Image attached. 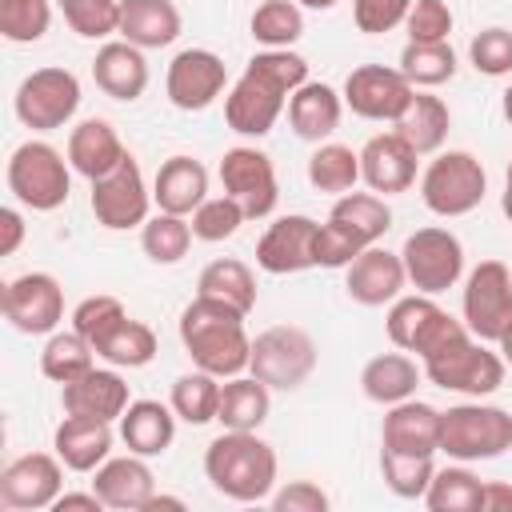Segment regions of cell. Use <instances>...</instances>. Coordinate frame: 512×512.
<instances>
[{
	"label": "cell",
	"mask_w": 512,
	"mask_h": 512,
	"mask_svg": "<svg viewBox=\"0 0 512 512\" xmlns=\"http://www.w3.org/2000/svg\"><path fill=\"white\" fill-rule=\"evenodd\" d=\"M308 80V60L292 48H264L256 52L240 80L224 96V120L240 136H268L280 112L288 108V96Z\"/></svg>",
	"instance_id": "cell-1"
},
{
	"label": "cell",
	"mask_w": 512,
	"mask_h": 512,
	"mask_svg": "<svg viewBox=\"0 0 512 512\" xmlns=\"http://www.w3.org/2000/svg\"><path fill=\"white\" fill-rule=\"evenodd\" d=\"M180 344L196 368H204L220 380L248 372L252 336L244 332V312H236L212 296L188 300V308L180 312Z\"/></svg>",
	"instance_id": "cell-2"
},
{
	"label": "cell",
	"mask_w": 512,
	"mask_h": 512,
	"mask_svg": "<svg viewBox=\"0 0 512 512\" xmlns=\"http://www.w3.org/2000/svg\"><path fill=\"white\" fill-rule=\"evenodd\" d=\"M276 448L260 440L256 432H236L224 428L208 448H204V476L208 484L236 500V504H260L276 492Z\"/></svg>",
	"instance_id": "cell-3"
},
{
	"label": "cell",
	"mask_w": 512,
	"mask_h": 512,
	"mask_svg": "<svg viewBox=\"0 0 512 512\" xmlns=\"http://www.w3.org/2000/svg\"><path fill=\"white\" fill-rule=\"evenodd\" d=\"M384 328H388V340L404 352H412L420 364L428 360H440L448 356L452 348H460L464 340H472L468 324L448 316L432 296L416 292V296H396L388 304V316H384Z\"/></svg>",
	"instance_id": "cell-4"
},
{
	"label": "cell",
	"mask_w": 512,
	"mask_h": 512,
	"mask_svg": "<svg viewBox=\"0 0 512 512\" xmlns=\"http://www.w3.org/2000/svg\"><path fill=\"white\" fill-rule=\"evenodd\" d=\"M8 192L32 212H56L68 204L72 192V164L68 152L52 148L48 140H24L8 156Z\"/></svg>",
	"instance_id": "cell-5"
},
{
	"label": "cell",
	"mask_w": 512,
	"mask_h": 512,
	"mask_svg": "<svg viewBox=\"0 0 512 512\" xmlns=\"http://www.w3.org/2000/svg\"><path fill=\"white\" fill-rule=\"evenodd\" d=\"M512 448V412L480 400L452 404L440 424V452H448L460 464L496 460Z\"/></svg>",
	"instance_id": "cell-6"
},
{
	"label": "cell",
	"mask_w": 512,
	"mask_h": 512,
	"mask_svg": "<svg viewBox=\"0 0 512 512\" xmlns=\"http://www.w3.org/2000/svg\"><path fill=\"white\" fill-rule=\"evenodd\" d=\"M484 192H488V172L464 148L436 152L428 160V168L420 172V200H424L428 212H436L444 220L468 216L472 208H480Z\"/></svg>",
	"instance_id": "cell-7"
},
{
	"label": "cell",
	"mask_w": 512,
	"mask_h": 512,
	"mask_svg": "<svg viewBox=\"0 0 512 512\" xmlns=\"http://www.w3.org/2000/svg\"><path fill=\"white\" fill-rule=\"evenodd\" d=\"M248 372L272 392H296L316 372V340L296 324H272L252 340Z\"/></svg>",
	"instance_id": "cell-8"
},
{
	"label": "cell",
	"mask_w": 512,
	"mask_h": 512,
	"mask_svg": "<svg viewBox=\"0 0 512 512\" xmlns=\"http://www.w3.org/2000/svg\"><path fill=\"white\" fill-rule=\"evenodd\" d=\"M12 108H16L20 124L32 128V132L64 128L80 108V80H76V72L60 68V64L36 68L20 80V88L12 96Z\"/></svg>",
	"instance_id": "cell-9"
},
{
	"label": "cell",
	"mask_w": 512,
	"mask_h": 512,
	"mask_svg": "<svg viewBox=\"0 0 512 512\" xmlns=\"http://www.w3.org/2000/svg\"><path fill=\"white\" fill-rule=\"evenodd\" d=\"M400 260H404V272H408V284L424 296H436V292H448L456 288V280L464 276V244L456 232L432 224V228H416L404 248H400Z\"/></svg>",
	"instance_id": "cell-10"
},
{
	"label": "cell",
	"mask_w": 512,
	"mask_h": 512,
	"mask_svg": "<svg viewBox=\"0 0 512 512\" xmlns=\"http://www.w3.org/2000/svg\"><path fill=\"white\" fill-rule=\"evenodd\" d=\"M460 312L476 340L496 344L512 324V268L504 260H480L464 280Z\"/></svg>",
	"instance_id": "cell-11"
},
{
	"label": "cell",
	"mask_w": 512,
	"mask_h": 512,
	"mask_svg": "<svg viewBox=\"0 0 512 512\" xmlns=\"http://www.w3.org/2000/svg\"><path fill=\"white\" fill-rule=\"evenodd\" d=\"M152 208V192L144 184V172L136 164V156L128 152L108 176L92 180V216L96 224H104L108 232H128V228H144Z\"/></svg>",
	"instance_id": "cell-12"
},
{
	"label": "cell",
	"mask_w": 512,
	"mask_h": 512,
	"mask_svg": "<svg viewBox=\"0 0 512 512\" xmlns=\"http://www.w3.org/2000/svg\"><path fill=\"white\" fill-rule=\"evenodd\" d=\"M504 372H508L504 356L492 352V348H488L484 340H476V336L464 340L460 348H452L448 356L424 364V376H428L436 388L460 392V396H472V400L492 396V392L504 384Z\"/></svg>",
	"instance_id": "cell-13"
},
{
	"label": "cell",
	"mask_w": 512,
	"mask_h": 512,
	"mask_svg": "<svg viewBox=\"0 0 512 512\" xmlns=\"http://www.w3.org/2000/svg\"><path fill=\"white\" fill-rule=\"evenodd\" d=\"M340 96H344V108H352L360 120H380V124L388 120V124H396L408 112L416 88H412V80L400 68L360 64V68L348 72Z\"/></svg>",
	"instance_id": "cell-14"
},
{
	"label": "cell",
	"mask_w": 512,
	"mask_h": 512,
	"mask_svg": "<svg viewBox=\"0 0 512 512\" xmlns=\"http://www.w3.org/2000/svg\"><path fill=\"white\" fill-rule=\"evenodd\" d=\"M220 184L224 192L244 208L248 220H264L272 216L276 200H280V184H276V168L272 160L252 148V144H236L220 156Z\"/></svg>",
	"instance_id": "cell-15"
},
{
	"label": "cell",
	"mask_w": 512,
	"mask_h": 512,
	"mask_svg": "<svg viewBox=\"0 0 512 512\" xmlns=\"http://www.w3.org/2000/svg\"><path fill=\"white\" fill-rule=\"evenodd\" d=\"M4 320L24 336H52L64 320V288L52 272H24L4 284Z\"/></svg>",
	"instance_id": "cell-16"
},
{
	"label": "cell",
	"mask_w": 512,
	"mask_h": 512,
	"mask_svg": "<svg viewBox=\"0 0 512 512\" xmlns=\"http://www.w3.org/2000/svg\"><path fill=\"white\" fill-rule=\"evenodd\" d=\"M64 492V460L56 452H24L0 472V504L16 512L52 508Z\"/></svg>",
	"instance_id": "cell-17"
},
{
	"label": "cell",
	"mask_w": 512,
	"mask_h": 512,
	"mask_svg": "<svg viewBox=\"0 0 512 512\" xmlns=\"http://www.w3.org/2000/svg\"><path fill=\"white\" fill-rule=\"evenodd\" d=\"M228 84V68L212 48H184L172 56L164 92L180 112H204Z\"/></svg>",
	"instance_id": "cell-18"
},
{
	"label": "cell",
	"mask_w": 512,
	"mask_h": 512,
	"mask_svg": "<svg viewBox=\"0 0 512 512\" xmlns=\"http://www.w3.org/2000/svg\"><path fill=\"white\" fill-rule=\"evenodd\" d=\"M316 232L320 224L312 216H276L264 236L256 240V264L272 276H292L304 268H316Z\"/></svg>",
	"instance_id": "cell-19"
},
{
	"label": "cell",
	"mask_w": 512,
	"mask_h": 512,
	"mask_svg": "<svg viewBox=\"0 0 512 512\" xmlns=\"http://www.w3.org/2000/svg\"><path fill=\"white\" fill-rule=\"evenodd\" d=\"M416 164H420L416 148L396 128L368 136V144L360 148V180L380 196L408 192L416 184Z\"/></svg>",
	"instance_id": "cell-20"
},
{
	"label": "cell",
	"mask_w": 512,
	"mask_h": 512,
	"mask_svg": "<svg viewBox=\"0 0 512 512\" xmlns=\"http://www.w3.org/2000/svg\"><path fill=\"white\" fill-rule=\"evenodd\" d=\"M404 284H408V272H404V260L400 252H388L380 244H368L348 268H344V288L356 304L364 308H384L392 304L396 296H404Z\"/></svg>",
	"instance_id": "cell-21"
},
{
	"label": "cell",
	"mask_w": 512,
	"mask_h": 512,
	"mask_svg": "<svg viewBox=\"0 0 512 512\" xmlns=\"http://www.w3.org/2000/svg\"><path fill=\"white\" fill-rule=\"evenodd\" d=\"M440 424L444 412L408 396L400 404H388L384 424H380V448L404 452V456H436L440 452Z\"/></svg>",
	"instance_id": "cell-22"
},
{
	"label": "cell",
	"mask_w": 512,
	"mask_h": 512,
	"mask_svg": "<svg viewBox=\"0 0 512 512\" xmlns=\"http://www.w3.org/2000/svg\"><path fill=\"white\" fill-rule=\"evenodd\" d=\"M92 488L104 500V508L116 512H144V504L156 492V476L148 468V456H108L96 472H92Z\"/></svg>",
	"instance_id": "cell-23"
},
{
	"label": "cell",
	"mask_w": 512,
	"mask_h": 512,
	"mask_svg": "<svg viewBox=\"0 0 512 512\" xmlns=\"http://www.w3.org/2000/svg\"><path fill=\"white\" fill-rule=\"evenodd\" d=\"M60 404L72 416H92V420H120L128 400V384L116 368H92L72 384H60Z\"/></svg>",
	"instance_id": "cell-24"
},
{
	"label": "cell",
	"mask_w": 512,
	"mask_h": 512,
	"mask_svg": "<svg viewBox=\"0 0 512 512\" xmlns=\"http://www.w3.org/2000/svg\"><path fill=\"white\" fill-rule=\"evenodd\" d=\"M92 80L104 96L112 100H140L144 88H148V60H144V48L128 44V40H108L96 48V60H92Z\"/></svg>",
	"instance_id": "cell-25"
},
{
	"label": "cell",
	"mask_w": 512,
	"mask_h": 512,
	"mask_svg": "<svg viewBox=\"0 0 512 512\" xmlns=\"http://www.w3.org/2000/svg\"><path fill=\"white\" fill-rule=\"evenodd\" d=\"M52 448L68 472H96L112 456V424L64 412V420L52 432Z\"/></svg>",
	"instance_id": "cell-26"
},
{
	"label": "cell",
	"mask_w": 512,
	"mask_h": 512,
	"mask_svg": "<svg viewBox=\"0 0 512 512\" xmlns=\"http://www.w3.org/2000/svg\"><path fill=\"white\" fill-rule=\"evenodd\" d=\"M340 116H344V96L332 88V84H320V80H304L292 96H288V124L300 140L308 144H324L336 128H340Z\"/></svg>",
	"instance_id": "cell-27"
},
{
	"label": "cell",
	"mask_w": 512,
	"mask_h": 512,
	"mask_svg": "<svg viewBox=\"0 0 512 512\" xmlns=\"http://www.w3.org/2000/svg\"><path fill=\"white\" fill-rule=\"evenodd\" d=\"M208 200V168L196 156H168L152 180V204L160 212L192 216Z\"/></svg>",
	"instance_id": "cell-28"
},
{
	"label": "cell",
	"mask_w": 512,
	"mask_h": 512,
	"mask_svg": "<svg viewBox=\"0 0 512 512\" xmlns=\"http://www.w3.org/2000/svg\"><path fill=\"white\" fill-rule=\"evenodd\" d=\"M124 156H128V148L120 144L116 128H112L108 120H100V116H88V120H80V124L68 132V164H72V172H80L84 180L108 176Z\"/></svg>",
	"instance_id": "cell-29"
},
{
	"label": "cell",
	"mask_w": 512,
	"mask_h": 512,
	"mask_svg": "<svg viewBox=\"0 0 512 512\" xmlns=\"http://www.w3.org/2000/svg\"><path fill=\"white\" fill-rule=\"evenodd\" d=\"M176 412L172 404H160V400H132L120 416V440L128 452L136 456H164L176 440Z\"/></svg>",
	"instance_id": "cell-30"
},
{
	"label": "cell",
	"mask_w": 512,
	"mask_h": 512,
	"mask_svg": "<svg viewBox=\"0 0 512 512\" xmlns=\"http://www.w3.org/2000/svg\"><path fill=\"white\" fill-rule=\"evenodd\" d=\"M184 20L172 0H120V36L136 48H168L180 36Z\"/></svg>",
	"instance_id": "cell-31"
},
{
	"label": "cell",
	"mask_w": 512,
	"mask_h": 512,
	"mask_svg": "<svg viewBox=\"0 0 512 512\" xmlns=\"http://www.w3.org/2000/svg\"><path fill=\"white\" fill-rule=\"evenodd\" d=\"M420 376H424V364H416V356H408L400 348V352L372 356L364 364V372H360V388H364L368 400H376V404L388 408V404H400V400L416 396Z\"/></svg>",
	"instance_id": "cell-32"
},
{
	"label": "cell",
	"mask_w": 512,
	"mask_h": 512,
	"mask_svg": "<svg viewBox=\"0 0 512 512\" xmlns=\"http://www.w3.org/2000/svg\"><path fill=\"white\" fill-rule=\"evenodd\" d=\"M328 220L340 228V232H348L356 244H376L388 228H392V208L384 204V196L380 192H344V196H336V204H332V212H328Z\"/></svg>",
	"instance_id": "cell-33"
},
{
	"label": "cell",
	"mask_w": 512,
	"mask_h": 512,
	"mask_svg": "<svg viewBox=\"0 0 512 512\" xmlns=\"http://www.w3.org/2000/svg\"><path fill=\"white\" fill-rule=\"evenodd\" d=\"M268 408H272V388L264 380H256L252 372L244 376H228L220 384V412L216 420L224 428H236V432H256L264 420H268Z\"/></svg>",
	"instance_id": "cell-34"
},
{
	"label": "cell",
	"mask_w": 512,
	"mask_h": 512,
	"mask_svg": "<svg viewBox=\"0 0 512 512\" xmlns=\"http://www.w3.org/2000/svg\"><path fill=\"white\" fill-rule=\"evenodd\" d=\"M448 128H452L448 104L440 96H432V92H420V88H416L408 112L396 120V132L416 148V156H436L444 148V140H448Z\"/></svg>",
	"instance_id": "cell-35"
},
{
	"label": "cell",
	"mask_w": 512,
	"mask_h": 512,
	"mask_svg": "<svg viewBox=\"0 0 512 512\" xmlns=\"http://www.w3.org/2000/svg\"><path fill=\"white\" fill-rule=\"evenodd\" d=\"M196 296H212V300H220V304H228V308L248 316L256 308V276H252V268L244 260L220 256V260L204 264V272L196 280Z\"/></svg>",
	"instance_id": "cell-36"
},
{
	"label": "cell",
	"mask_w": 512,
	"mask_h": 512,
	"mask_svg": "<svg viewBox=\"0 0 512 512\" xmlns=\"http://www.w3.org/2000/svg\"><path fill=\"white\" fill-rule=\"evenodd\" d=\"M424 504L432 512H484V480L468 464L456 460V464L432 472Z\"/></svg>",
	"instance_id": "cell-37"
},
{
	"label": "cell",
	"mask_w": 512,
	"mask_h": 512,
	"mask_svg": "<svg viewBox=\"0 0 512 512\" xmlns=\"http://www.w3.org/2000/svg\"><path fill=\"white\" fill-rule=\"evenodd\" d=\"M356 180H360V152H352L348 144H336V140L316 144V152L308 156V184L316 192L344 196L356 188Z\"/></svg>",
	"instance_id": "cell-38"
},
{
	"label": "cell",
	"mask_w": 512,
	"mask_h": 512,
	"mask_svg": "<svg viewBox=\"0 0 512 512\" xmlns=\"http://www.w3.org/2000/svg\"><path fill=\"white\" fill-rule=\"evenodd\" d=\"M196 232H192V220L188 216H176V212H156L144 220L140 228V248L152 264H180L192 248Z\"/></svg>",
	"instance_id": "cell-39"
},
{
	"label": "cell",
	"mask_w": 512,
	"mask_h": 512,
	"mask_svg": "<svg viewBox=\"0 0 512 512\" xmlns=\"http://www.w3.org/2000/svg\"><path fill=\"white\" fill-rule=\"evenodd\" d=\"M92 368H96V348H92L76 328L48 336V344H44V352H40V372H44L48 380L72 384V380H80V376L92 372Z\"/></svg>",
	"instance_id": "cell-40"
},
{
	"label": "cell",
	"mask_w": 512,
	"mask_h": 512,
	"mask_svg": "<svg viewBox=\"0 0 512 512\" xmlns=\"http://www.w3.org/2000/svg\"><path fill=\"white\" fill-rule=\"evenodd\" d=\"M220 384H224V380L212 376V372H204V368L184 372V376L172 380L168 404H172V412H176L184 424H208V420H216V412H220Z\"/></svg>",
	"instance_id": "cell-41"
},
{
	"label": "cell",
	"mask_w": 512,
	"mask_h": 512,
	"mask_svg": "<svg viewBox=\"0 0 512 512\" xmlns=\"http://www.w3.org/2000/svg\"><path fill=\"white\" fill-rule=\"evenodd\" d=\"M96 356L108 360L112 368H144V364H152V356H156V332H152L144 320L124 316V320L96 344Z\"/></svg>",
	"instance_id": "cell-42"
},
{
	"label": "cell",
	"mask_w": 512,
	"mask_h": 512,
	"mask_svg": "<svg viewBox=\"0 0 512 512\" xmlns=\"http://www.w3.org/2000/svg\"><path fill=\"white\" fill-rule=\"evenodd\" d=\"M400 72L412 80V88H440L456 76V52L448 40H432V44L408 40L400 52Z\"/></svg>",
	"instance_id": "cell-43"
},
{
	"label": "cell",
	"mask_w": 512,
	"mask_h": 512,
	"mask_svg": "<svg viewBox=\"0 0 512 512\" xmlns=\"http://www.w3.org/2000/svg\"><path fill=\"white\" fill-rule=\"evenodd\" d=\"M252 40H260L264 48H292L304 36V12L296 0H264L252 20Z\"/></svg>",
	"instance_id": "cell-44"
},
{
	"label": "cell",
	"mask_w": 512,
	"mask_h": 512,
	"mask_svg": "<svg viewBox=\"0 0 512 512\" xmlns=\"http://www.w3.org/2000/svg\"><path fill=\"white\" fill-rule=\"evenodd\" d=\"M432 456H404V452H388L380 448V476H384V488L400 500H424L428 484H432Z\"/></svg>",
	"instance_id": "cell-45"
},
{
	"label": "cell",
	"mask_w": 512,
	"mask_h": 512,
	"mask_svg": "<svg viewBox=\"0 0 512 512\" xmlns=\"http://www.w3.org/2000/svg\"><path fill=\"white\" fill-rule=\"evenodd\" d=\"M52 24V0H0V36L12 44L44 40Z\"/></svg>",
	"instance_id": "cell-46"
},
{
	"label": "cell",
	"mask_w": 512,
	"mask_h": 512,
	"mask_svg": "<svg viewBox=\"0 0 512 512\" xmlns=\"http://www.w3.org/2000/svg\"><path fill=\"white\" fill-rule=\"evenodd\" d=\"M64 24L84 40H104L120 28V0H56Z\"/></svg>",
	"instance_id": "cell-47"
},
{
	"label": "cell",
	"mask_w": 512,
	"mask_h": 512,
	"mask_svg": "<svg viewBox=\"0 0 512 512\" xmlns=\"http://www.w3.org/2000/svg\"><path fill=\"white\" fill-rule=\"evenodd\" d=\"M244 220H248L244 208L224 192V196H208V200L192 212V232H196V240H204V244H220V240L236 236Z\"/></svg>",
	"instance_id": "cell-48"
},
{
	"label": "cell",
	"mask_w": 512,
	"mask_h": 512,
	"mask_svg": "<svg viewBox=\"0 0 512 512\" xmlns=\"http://www.w3.org/2000/svg\"><path fill=\"white\" fill-rule=\"evenodd\" d=\"M124 316H128V308H124L116 296H104V292H100V296H84V300L72 308V328L96 348Z\"/></svg>",
	"instance_id": "cell-49"
},
{
	"label": "cell",
	"mask_w": 512,
	"mask_h": 512,
	"mask_svg": "<svg viewBox=\"0 0 512 512\" xmlns=\"http://www.w3.org/2000/svg\"><path fill=\"white\" fill-rule=\"evenodd\" d=\"M468 60L484 76H508L512 72V32L500 28V24L476 32L472 44H468Z\"/></svg>",
	"instance_id": "cell-50"
},
{
	"label": "cell",
	"mask_w": 512,
	"mask_h": 512,
	"mask_svg": "<svg viewBox=\"0 0 512 512\" xmlns=\"http://www.w3.org/2000/svg\"><path fill=\"white\" fill-rule=\"evenodd\" d=\"M452 8H448V0H412V8H408V20H404V28H408V40H416V44H432V40H448L452 36Z\"/></svg>",
	"instance_id": "cell-51"
},
{
	"label": "cell",
	"mask_w": 512,
	"mask_h": 512,
	"mask_svg": "<svg viewBox=\"0 0 512 512\" xmlns=\"http://www.w3.org/2000/svg\"><path fill=\"white\" fill-rule=\"evenodd\" d=\"M412 0H352V20L368 36H384L408 20Z\"/></svg>",
	"instance_id": "cell-52"
},
{
	"label": "cell",
	"mask_w": 512,
	"mask_h": 512,
	"mask_svg": "<svg viewBox=\"0 0 512 512\" xmlns=\"http://www.w3.org/2000/svg\"><path fill=\"white\" fill-rule=\"evenodd\" d=\"M360 252H364V244H356L332 220L320 224V232H316V268H348Z\"/></svg>",
	"instance_id": "cell-53"
},
{
	"label": "cell",
	"mask_w": 512,
	"mask_h": 512,
	"mask_svg": "<svg viewBox=\"0 0 512 512\" xmlns=\"http://www.w3.org/2000/svg\"><path fill=\"white\" fill-rule=\"evenodd\" d=\"M268 500H272L276 512H328V504H332L328 492L320 484H312V480H288Z\"/></svg>",
	"instance_id": "cell-54"
},
{
	"label": "cell",
	"mask_w": 512,
	"mask_h": 512,
	"mask_svg": "<svg viewBox=\"0 0 512 512\" xmlns=\"http://www.w3.org/2000/svg\"><path fill=\"white\" fill-rule=\"evenodd\" d=\"M0 228H4V240H0V256H12L24 240V216L16 208H4L0 212Z\"/></svg>",
	"instance_id": "cell-55"
},
{
	"label": "cell",
	"mask_w": 512,
	"mask_h": 512,
	"mask_svg": "<svg viewBox=\"0 0 512 512\" xmlns=\"http://www.w3.org/2000/svg\"><path fill=\"white\" fill-rule=\"evenodd\" d=\"M52 508H56V512H100L104 500L96 496V488H92V492H60V500H56Z\"/></svg>",
	"instance_id": "cell-56"
},
{
	"label": "cell",
	"mask_w": 512,
	"mask_h": 512,
	"mask_svg": "<svg viewBox=\"0 0 512 512\" xmlns=\"http://www.w3.org/2000/svg\"><path fill=\"white\" fill-rule=\"evenodd\" d=\"M484 512H512V488L508 484H484Z\"/></svg>",
	"instance_id": "cell-57"
},
{
	"label": "cell",
	"mask_w": 512,
	"mask_h": 512,
	"mask_svg": "<svg viewBox=\"0 0 512 512\" xmlns=\"http://www.w3.org/2000/svg\"><path fill=\"white\" fill-rule=\"evenodd\" d=\"M160 508H168V512H184L188 504H184L180 496H164V492H152V500L144 504V512H160Z\"/></svg>",
	"instance_id": "cell-58"
},
{
	"label": "cell",
	"mask_w": 512,
	"mask_h": 512,
	"mask_svg": "<svg viewBox=\"0 0 512 512\" xmlns=\"http://www.w3.org/2000/svg\"><path fill=\"white\" fill-rule=\"evenodd\" d=\"M500 208H504V216H508V224H512V160H508V172H504V196H500Z\"/></svg>",
	"instance_id": "cell-59"
},
{
	"label": "cell",
	"mask_w": 512,
	"mask_h": 512,
	"mask_svg": "<svg viewBox=\"0 0 512 512\" xmlns=\"http://www.w3.org/2000/svg\"><path fill=\"white\" fill-rule=\"evenodd\" d=\"M496 348H500V356H504V364H512V324L504 328V336L496 340Z\"/></svg>",
	"instance_id": "cell-60"
},
{
	"label": "cell",
	"mask_w": 512,
	"mask_h": 512,
	"mask_svg": "<svg viewBox=\"0 0 512 512\" xmlns=\"http://www.w3.org/2000/svg\"><path fill=\"white\" fill-rule=\"evenodd\" d=\"M300 8H312V12H328V8H336L340 0H296Z\"/></svg>",
	"instance_id": "cell-61"
},
{
	"label": "cell",
	"mask_w": 512,
	"mask_h": 512,
	"mask_svg": "<svg viewBox=\"0 0 512 512\" xmlns=\"http://www.w3.org/2000/svg\"><path fill=\"white\" fill-rule=\"evenodd\" d=\"M500 112H504V120L512 124V84L504 88V96H500Z\"/></svg>",
	"instance_id": "cell-62"
}]
</instances>
